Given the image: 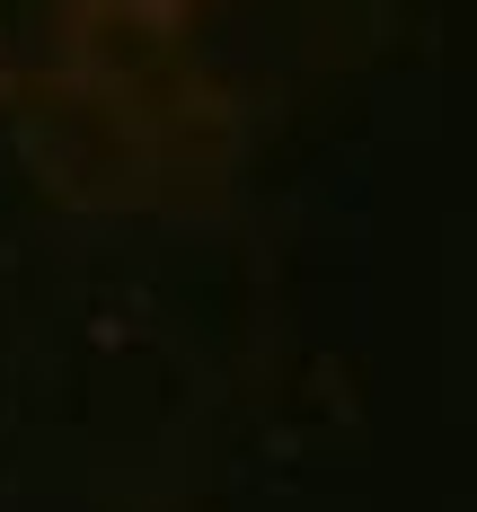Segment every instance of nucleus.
I'll return each mask as SVG.
<instances>
[{
  "mask_svg": "<svg viewBox=\"0 0 477 512\" xmlns=\"http://www.w3.org/2000/svg\"><path fill=\"white\" fill-rule=\"evenodd\" d=\"M239 98L204 71L177 18H106L98 53L18 106V159L71 212H151L221 177Z\"/></svg>",
  "mask_w": 477,
  "mask_h": 512,
  "instance_id": "nucleus-1",
  "label": "nucleus"
},
{
  "mask_svg": "<svg viewBox=\"0 0 477 512\" xmlns=\"http://www.w3.org/2000/svg\"><path fill=\"white\" fill-rule=\"evenodd\" d=\"M106 36V0H0V106L53 98Z\"/></svg>",
  "mask_w": 477,
  "mask_h": 512,
  "instance_id": "nucleus-2",
  "label": "nucleus"
},
{
  "mask_svg": "<svg viewBox=\"0 0 477 512\" xmlns=\"http://www.w3.org/2000/svg\"><path fill=\"white\" fill-rule=\"evenodd\" d=\"M195 0H106V18H186Z\"/></svg>",
  "mask_w": 477,
  "mask_h": 512,
  "instance_id": "nucleus-3",
  "label": "nucleus"
}]
</instances>
